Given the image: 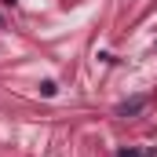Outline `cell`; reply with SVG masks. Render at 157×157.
Segmentation results:
<instances>
[{
	"label": "cell",
	"instance_id": "cell-1",
	"mask_svg": "<svg viewBox=\"0 0 157 157\" xmlns=\"http://www.w3.org/2000/svg\"><path fill=\"white\" fill-rule=\"evenodd\" d=\"M139 110H143V99H132V102H124V106H121V113H124V117H128V113H139Z\"/></svg>",
	"mask_w": 157,
	"mask_h": 157
},
{
	"label": "cell",
	"instance_id": "cell-2",
	"mask_svg": "<svg viewBox=\"0 0 157 157\" xmlns=\"http://www.w3.org/2000/svg\"><path fill=\"white\" fill-rule=\"evenodd\" d=\"M40 91H44V95H48V99H51V95H55V91H59V88H55V80H44V84H40Z\"/></svg>",
	"mask_w": 157,
	"mask_h": 157
},
{
	"label": "cell",
	"instance_id": "cell-3",
	"mask_svg": "<svg viewBox=\"0 0 157 157\" xmlns=\"http://www.w3.org/2000/svg\"><path fill=\"white\" fill-rule=\"evenodd\" d=\"M117 157H143V154H139V150H121Z\"/></svg>",
	"mask_w": 157,
	"mask_h": 157
}]
</instances>
